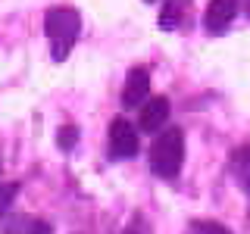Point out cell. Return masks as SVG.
Returning a JSON list of instances; mask_svg holds the SVG:
<instances>
[{
  "instance_id": "12",
  "label": "cell",
  "mask_w": 250,
  "mask_h": 234,
  "mask_svg": "<svg viewBox=\"0 0 250 234\" xmlns=\"http://www.w3.org/2000/svg\"><path fill=\"white\" fill-rule=\"evenodd\" d=\"M244 13H247V16H250V0H244Z\"/></svg>"
},
{
  "instance_id": "2",
  "label": "cell",
  "mask_w": 250,
  "mask_h": 234,
  "mask_svg": "<svg viewBox=\"0 0 250 234\" xmlns=\"http://www.w3.org/2000/svg\"><path fill=\"white\" fill-rule=\"evenodd\" d=\"M185 162V135L182 128H166L150 147V169L160 178H175Z\"/></svg>"
},
{
  "instance_id": "11",
  "label": "cell",
  "mask_w": 250,
  "mask_h": 234,
  "mask_svg": "<svg viewBox=\"0 0 250 234\" xmlns=\"http://www.w3.org/2000/svg\"><path fill=\"white\" fill-rule=\"evenodd\" d=\"M125 234H144V222H141V218H135V222L125 228Z\"/></svg>"
},
{
  "instance_id": "7",
  "label": "cell",
  "mask_w": 250,
  "mask_h": 234,
  "mask_svg": "<svg viewBox=\"0 0 250 234\" xmlns=\"http://www.w3.org/2000/svg\"><path fill=\"white\" fill-rule=\"evenodd\" d=\"M0 234H53V228L35 215H10L0 225Z\"/></svg>"
},
{
  "instance_id": "10",
  "label": "cell",
  "mask_w": 250,
  "mask_h": 234,
  "mask_svg": "<svg viewBox=\"0 0 250 234\" xmlns=\"http://www.w3.org/2000/svg\"><path fill=\"white\" fill-rule=\"evenodd\" d=\"M194 234H231V231L219 222H194Z\"/></svg>"
},
{
  "instance_id": "8",
  "label": "cell",
  "mask_w": 250,
  "mask_h": 234,
  "mask_svg": "<svg viewBox=\"0 0 250 234\" xmlns=\"http://www.w3.org/2000/svg\"><path fill=\"white\" fill-rule=\"evenodd\" d=\"M231 172H234V178H238L241 191L250 197V147L234 150V156H231Z\"/></svg>"
},
{
  "instance_id": "6",
  "label": "cell",
  "mask_w": 250,
  "mask_h": 234,
  "mask_svg": "<svg viewBox=\"0 0 250 234\" xmlns=\"http://www.w3.org/2000/svg\"><path fill=\"white\" fill-rule=\"evenodd\" d=\"M169 113H172V106L166 97H150L141 106V131H160L166 125Z\"/></svg>"
},
{
  "instance_id": "4",
  "label": "cell",
  "mask_w": 250,
  "mask_h": 234,
  "mask_svg": "<svg viewBox=\"0 0 250 234\" xmlns=\"http://www.w3.org/2000/svg\"><path fill=\"white\" fill-rule=\"evenodd\" d=\"M238 10H241V0H209L203 25H207V31H213V35H222L231 25V19L238 16Z\"/></svg>"
},
{
  "instance_id": "1",
  "label": "cell",
  "mask_w": 250,
  "mask_h": 234,
  "mask_svg": "<svg viewBox=\"0 0 250 234\" xmlns=\"http://www.w3.org/2000/svg\"><path fill=\"white\" fill-rule=\"evenodd\" d=\"M78 31H82V19H78L75 10L69 6H53L47 10L44 16V35L50 41V50H53V59L62 62L69 57V50L75 47L78 41Z\"/></svg>"
},
{
  "instance_id": "3",
  "label": "cell",
  "mask_w": 250,
  "mask_h": 234,
  "mask_svg": "<svg viewBox=\"0 0 250 234\" xmlns=\"http://www.w3.org/2000/svg\"><path fill=\"white\" fill-rule=\"evenodd\" d=\"M109 153H113V159H131L138 153V131L131 122L125 119L109 122Z\"/></svg>"
},
{
  "instance_id": "5",
  "label": "cell",
  "mask_w": 250,
  "mask_h": 234,
  "mask_svg": "<svg viewBox=\"0 0 250 234\" xmlns=\"http://www.w3.org/2000/svg\"><path fill=\"white\" fill-rule=\"evenodd\" d=\"M147 94H150V72L144 66L131 69L128 78H125V88H122V103L128 109H135L141 106V100H147Z\"/></svg>"
},
{
  "instance_id": "9",
  "label": "cell",
  "mask_w": 250,
  "mask_h": 234,
  "mask_svg": "<svg viewBox=\"0 0 250 234\" xmlns=\"http://www.w3.org/2000/svg\"><path fill=\"white\" fill-rule=\"evenodd\" d=\"M75 140H78V128H75V125H66V128H60L57 144L62 147V150H72V147H75Z\"/></svg>"
}]
</instances>
